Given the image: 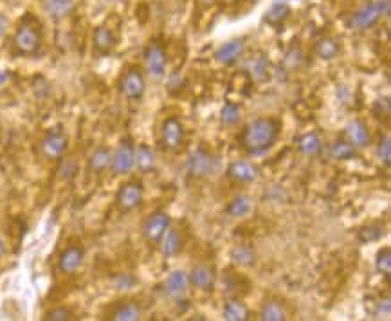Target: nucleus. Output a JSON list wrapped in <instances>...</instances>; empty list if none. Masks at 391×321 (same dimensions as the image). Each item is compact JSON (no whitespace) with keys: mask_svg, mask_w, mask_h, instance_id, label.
I'll list each match as a JSON object with an SVG mask.
<instances>
[{"mask_svg":"<svg viewBox=\"0 0 391 321\" xmlns=\"http://www.w3.org/2000/svg\"><path fill=\"white\" fill-rule=\"evenodd\" d=\"M44 320H47V321H71V320H76V314H74L73 309H69V307H56V309H51L49 312H45Z\"/></svg>","mask_w":391,"mask_h":321,"instance_id":"nucleus-36","label":"nucleus"},{"mask_svg":"<svg viewBox=\"0 0 391 321\" xmlns=\"http://www.w3.org/2000/svg\"><path fill=\"white\" fill-rule=\"evenodd\" d=\"M11 44L20 56H36L44 44V34H42L38 20L31 15L25 16L16 27Z\"/></svg>","mask_w":391,"mask_h":321,"instance_id":"nucleus-2","label":"nucleus"},{"mask_svg":"<svg viewBox=\"0 0 391 321\" xmlns=\"http://www.w3.org/2000/svg\"><path fill=\"white\" fill-rule=\"evenodd\" d=\"M252 208H254V200L249 195H238L227 206V213L231 217H246L251 213Z\"/></svg>","mask_w":391,"mask_h":321,"instance_id":"nucleus-30","label":"nucleus"},{"mask_svg":"<svg viewBox=\"0 0 391 321\" xmlns=\"http://www.w3.org/2000/svg\"><path fill=\"white\" fill-rule=\"evenodd\" d=\"M143 58H145L146 73H148L150 78H165L166 67H168V54H166V49L159 42H150L146 45Z\"/></svg>","mask_w":391,"mask_h":321,"instance_id":"nucleus-6","label":"nucleus"},{"mask_svg":"<svg viewBox=\"0 0 391 321\" xmlns=\"http://www.w3.org/2000/svg\"><path fill=\"white\" fill-rule=\"evenodd\" d=\"M186 168H188V174L191 177L204 179V177H209L217 171L218 159L215 157V154H211L206 148H197L189 154L188 160H186Z\"/></svg>","mask_w":391,"mask_h":321,"instance_id":"nucleus-4","label":"nucleus"},{"mask_svg":"<svg viewBox=\"0 0 391 321\" xmlns=\"http://www.w3.org/2000/svg\"><path fill=\"white\" fill-rule=\"evenodd\" d=\"M276 2H285V4H287V2H289V0H276Z\"/></svg>","mask_w":391,"mask_h":321,"instance_id":"nucleus-45","label":"nucleus"},{"mask_svg":"<svg viewBox=\"0 0 391 321\" xmlns=\"http://www.w3.org/2000/svg\"><path fill=\"white\" fill-rule=\"evenodd\" d=\"M375 269L381 274H384V278H390L391 274V249L382 248L379 249V253L375 257Z\"/></svg>","mask_w":391,"mask_h":321,"instance_id":"nucleus-35","label":"nucleus"},{"mask_svg":"<svg viewBox=\"0 0 391 321\" xmlns=\"http://www.w3.org/2000/svg\"><path fill=\"white\" fill-rule=\"evenodd\" d=\"M290 15V8L285 4V2H276L272 5L271 10L265 13V22L272 27H281V25L285 24V20L289 19Z\"/></svg>","mask_w":391,"mask_h":321,"instance_id":"nucleus-31","label":"nucleus"},{"mask_svg":"<svg viewBox=\"0 0 391 321\" xmlns=\"http://www.w3.org/2000/svg\"><path fill=\"white\" fill-rule=\"evenodd\" d=\"M143 199H145V188H143V185H141L139 180H128L117 191L116 206L119 208V211L128 213V211H134L136 208H139L143 204Z\"/></svg>","mask_w":391,"mask_h":321,"instance_id":"nucleus-8","label":"nucleus"},{"mask_svg":"<svg viewBox=\"0 0 391 321\" xmlns=\"http://www.w3.org/2000/svg\"><path fill=\"white\" fill-rule=\"evenodd\" d=\"M60 174H62V179L69 180L73 179L74 176H76V163L74 160H69L65 159L62 163V168H60Z\"/></svg>","mask_w":391,"mask_h":321,"instance_id":"nucleus-40","label":"nucleus"},{"mask_svg":"<svg viewBox=\"0 0 391 321\" xmlns=\"http://www.w3.org/2000/svg\"><path fill=\"white\" fill-rule=\"evenodd\" d=\"M280 132L281 123L276 117H258L244 127L240 134V145L247 154L260 156L274 146Z\"/></svg>","mask_w":391,"mask_h":321,"instance_id":"nucleus-1","label":"nucleus"},{"mask_svg":"<svg viewBox=\"0 0 391 321\" xmlns=\"http://www.w3.org/2000/svg\"><path fill=\"white\" fill-rule=\"evenodd\" d=\"M110 168L116 176H126L136 168V146L130 137L121 139L116 150L112 152Z\"/></svg>","mask_w":391,"mask_h":321,"instance_id":"nucleus-5","label":"nucleus"},{"mask_svg":"<svg viewBox=\"0 0 391 321\" xmlns=\"http://www.w3.org/2000/svg\"><path fill=\"white\" fill-rule=\"evenodd\" d=\"M117 44L116 33L114 29H110L108 25H99L96 27L94 34H92V45H94V51H96L99 56H106L114 51Z\"/></svg>","mask_w":391,"mask_h":321,"instance_id":"nucleus-15","label":"nucleus"},{"mask_svg":"<svg viewBox=\"0 0 391 321\" xmlns=\"http://www.w3.org/2000/svg\"><path fill=\"white\" fill-rule=\"evenodd\" d=\"M188 285H189L188 274L177 269V271H174V273H169L168 280H166V283H165V291L168 292L171 298H180L186 294Z\"/></svg>","mask_w":391,"mask_h":321,"instance_id":"nucleus-19","label":"nucleus"},{"mask_svg":"<svg viewBox=\"0 0 391 321\" xmlns=\"http://www.w3.org/2000/svg\"><path fill=\"white\" fill-rule=\"evenodd\" d=\"M188 280L193 287L200 289V291L211 292L215 289V283H217V271H215L213 265L200 263V265H195L191 269V273L188 274Z\"/></svg>","mask_w":391,"mask_h":321,"instance_id":"nucleus-13","label":"nucleus"},{"mask_svg":"<svg viewBox=\"0 0 391 321\" xmlns=\"http://www.w3.org/2000/svg\"><path fill=\"white\" fill-rule=\"evenodd\" d=\"M344 130H346L348 141L352 143L355 148H364V146H368L372 143L370 130H368L366 125L362 121H359V119H353V121L348 123Z\"/></svg>","mask_w":391,"mask_h":321,"instance_id":"nucleus-17","label":"nucleus"},{"mask_svg":"<svg viewBox=\"0 0 391 321\" xmlns=\"http://www.w3.org/2000/svg\"><path fill=\"white\" fill-rule=\"evenodd\" d=\"M8 76H10V74L5 73V71H0V85H2V83H4L5 80H8Z\"/></svg>","mask_w":391,"mask_h":321,"instance_id":"nucleus-43","label":"nucleus"},{"mask_svg":"<svg viewBox=\"0 0 391 321\" xmlns=\"http://www.w3.org/2000/svg\"><path fill=\"white\" fill-rule=\"evenodd\" d=\"M244 54H246V44H244V40L235 38L229 40V42H226V44L217 49L215 60L222 65H235L238 60L244 58Z\"/></svg>","mask_w":391,"mask_h":321,"instance_id":"nucleus-14","label":"nucleus"},{"mask_svg":"<svg viewBox=\"0 0 391 321\" xmlns=\"http://www.w3.org/2000/svg\"><path fill=\"white\" fill-rule=\"evenodd\" d=\"M69 148V137L62 127H54L42 137L40 141V150L44 154V157L51 160L62 159L65 156V152Z\"/></svg>","mask_w":391,"mask_h":321,"instance_id":"nucleus-7","label":"nucleus"},{"mask_svg":"<svg viewBox=\"0 0 391 321\" xmlns=\"http://www.w3.org/2000/svg\"><path fill=\"white\" fill-rule=\"evenodd\" d=\"M5 31H8V19L0 13V38L4 36Z\"/></svg>","mask_w":391,"mask_h":321,"instance_id":"nucleus-41","label":"nucleus"},{"mask_svg":"<svg viewBox=\"0 0 391 321\" xmlns=\"http://www.w3.org/2000/svg\"><path fill=\"white\" fill-rule=\"evenodd\" d=\"M224 320L227 321H246L249 320V309L240 300H229L224 305Z\"/></svg>","mask_w":391,"mask_h":321,"instance_id":"nucleus-29","label":"nucleus"},{"mask_svg":"<svg viewBox=\"0 0 391 321\" xmlns=\"http://www.w3.org/2000/svg\"><path fill=\"white\" fill-rule=\"evenodd\" d=\"M240 117H241V110H240V107H238L237 103L227 102L226 105L222 107L220 119H222V123L224 125H227V127H235V125L240 121Z\"/></svg>","mask_w":391,"mask_h":321,"instance_id":"nucleus-34","label":"nucleus"},{"mask_svg":"<svg viewBox=\"0 0 391 321\" xmlns=\"http://www.w3.org/2000/svg\"><path fill=\"white\" fill-rule=\"evenodd\" d=\"M303 62H305L303 49H301V45L298 44V42H294V44L287 49L285 56H283V65H285L289 71H296V69L301 67Z\"/></svg>","mask_w":391,"mask_h":321,"instance_id":"nucleus-32","label":"nucleus"},{"mask_svg":"<svg viewBox=\"0 0 391 321\" xmlns=\"http://www.w3.org/2000/svg\"><path fill=\"white\" fill-rule=\"evenodd\" d=\"M119 93L126 97V99H141L143 94L146 91V83H145V76L141 73L139 67H128L125 73L121 74L119 83Z\"/></svg>","mask_w":391,"mask_h":321,"instance_id":"nucleus-9","label":"nucleus"},{"mask_svg":"<svg viewBox=\"0 0 391 321\" xmlns=\"http://www.w3.org/2000/svg\"><path fill=\"white\" fill-rule=\"evenodd\" d=\"M5 251H8V249H5V243H4V240H2V237H0V258L4 257Z\"/></svg>","mask_w":391,"mask_h":321,"instance_id":"nucleus-42","label":"nucleus"},{"mask_svg":"<svg viewBox=\"0 0 391 321\" xmlns=\"http://www.w3.org/2000/svg\"><path fill=\"white\" fill-rule=\"evenodd\" d=\"M231 260L237 263V265H240V268H251L256 262L254 249H252L251 246H246V243L235 246V248L231 249Z\"/></svg>","mask_w":391,"mask_h":321,"instance_id":"nucleus-28","label":"nucleus"},{"mask_svg":"<svg viewBox=\"0 0 391 321\" xmlns=\"http://www.w3.org/2000/svg\"><path fill=\"white\" fill-rule=\"evenodd\" d=\"M316 54L321 60H333L341 53V42L333 36H323L316 42Z\"/></svg>","mask_w":391,"mask_h":321,"instance_id":"nucleus-25","label":"nucleus"},{"mask_svg":"<svg viewBox=\"0 0 391 321\" xmlns=\"http://www.w3.org/2000/svg\"><path fill=\"white\" fill-rule=\"evenodd\" d=\"M246 69L252 80L261 82V80L267 78V73H269V60L265 58V54L258 53L247 60Z\"/></svg>","mask_w":391,"mask_h":321,"instance_id":"nucleus-23","label":"nucleus"},{"mask_svg":"<svg viewBox=\"0 0 391 321\" xmlns=\"http://www.w3.org/2000/svg\"><path fill=\"white\" fill-rule=\"evenodd\" d=\"M169 228V217L166 211H155L146 219L145 226H143V235L150 243L161 242L163 235L168 231Z\"/></svg>","mask_w":391,"mask_h":321,"instance_id":"nucleus-11","label":"nucleus"},{"mask_svg":"<svg viewBox=\"0 0 391 321\" xmlns=\"http://www.w3.org/2000/svg\"><path fill=\"white\" fill-rule=\"evenodd\" d=\"M202 2L206 5H213V4H215V2H217V0H202Z\"/></svg>","mask_w":391,"mask_h":321,"instance_id":"nucleus-44","label":"nucleus"},{"mask_svg":"<svg viewBox=\"0 0 391 321\" xmlns=\"http://www.w3.org/2000/svg\"><path fill=\"white\" fill-rule=\"evenodd\" d=\"M143 316V309L137 302H121L110 314V320L116 321H137Z\"/></svg>","mask_w":391,"mask_h":321,"instance_id":"nucleus-20","label":"nucleus"},{"mask_svg":"<svg viewBox=\"0 0 391 321\" xmlns=\"http://www.w3.org/2000/svg\"><path fill=\"white\" fill-rule=\"evenodd\" d=\"M184 139H186V130L180 119L177 117H168L163 121L161 127V145L168 152H177L182 148Z\"/></svg>","mask_w":391,"mask_h":321,"instance_id":"nucleus-10","label":"nucleus"},{"mask_svg":"<svg viewBox=\"0 0 391 321\" xmlns=\"http://www.w3.org/2000/svg\"><path fill=\"white\" fill-rule=\"evenodd\" d=\"M289 318L287 314L285 307L281 305L280 302H274V300H269L261 305L260 311V320L263 321H285Z\"/></svg>","mask_w":391,"mask_h":321,"instance_id":"nucleus-27","label":"nucleus"},{"mask_svg":"<svg viewBox=\"0 0 391 321\" xmlns=\"http://www.w3.org/2000/svg\"><path fill=\"white\" fill-rule=\"evenodd\" d=\"M357 156V148L348 139H337L330 145V157L335 160H350Z\"/></svg>","mask_w":391,"mask_h":321,"instance_id":"nucleus-26","label":"nucleus"},{"mask_svg":"<svg viewBox=\"0 0 391 321\" xmlns=\"http://www.w3.org/2000/svg\"><path fill=\"white\" fill-rule=\"evenodd\" d=\"M83 260H85V249L78 243H73V246L63 249L62 254H60L58 269L63 274H73L82 268Z\"/></svg>","mask_w":391,"mask_h":321,"instance_id":"nucleus-12","label":"nucleus"},{"mask_svg":"<svg viewBox=\"0 0 391 321\" xmlns=\"http://www.w3.org/2000/svg\"><path fill=\"white\" fill-rule=\"evenodd\" d=\"M163 254L165 257H177V254L182 251L184 248V239H182V233H180L179 229H169L163 235Z\"/></svg>","mask_w":391,"mask_h":321,"instance_id":"nucleus-21","label":"nucleus"},{"mask_svg":"<svg viewBox=\"0 0 391 321\" xmlns=\"http://www.w3.org/2000/svg\"><path fill=\"white\" fill-rule=\"evenodd\" d=\"M377 156L381 159V163H384V166H390L391 160V141L390 136H384V139H381L379 146H377Z\"/></svg>","mask_w":391,"mask_h":321,"instance_id":"nucleus-39","label":"nucleus"},{"mask_svg":"<svg viewBox=\"0 0 391 321\" xmlns=\"http://www.w3.org/2000/svg\"><path fill=\"white\" fill-rule=\"evenodd\" d=\"M137 283L136 276H132L130 273H121V274H116L114 276V280H112V285H114V289L116 291H130L134 285Z\"/></svg>","mask_w":391,"mask_h":321,"instance_id":"nucleus-37","label":"nucleus"},{"mask_svg":"<svg viewBox=\"0 0 391 321\" xmlns=\"http://www.w3.org/2000/svg\"><path fill=\"white\" fill-rule=\"evenodd\" d=\"M381 237H384V226L381 224L368 226V228H364L361 233H359V239H361L362 242H373V240H379Z\"/></svg>","mask_w":391,"mask_h":321,"instance_id":"nucleus-38","label":"nucleus"},{"mask_svg":"<svg viewBox=\"0 0 391 321\" xmlns=\"http://www.w3.org/2000/svg\"><path fill=\"white\" fill-rule=\"evenodd\" d=\"M298 145H300V150L303 152L305 156H316V154L321 152V146H323L321 145V139H319L318 134H314V132L305 134Z\"/></svg>","mask_w":391,"mask_h":321,"instance_id":"nucleus-33","label":"nucleus"},{"mask_svg":"<svg viewBox=\"0 0 391 321\" xmlns=\"http://www.w3.org/2000/svg\"><path fill=\"white\" fill-rule=\"evenodd\" d=\"M227 176L235 182L240 185H251L258 179V168L247 160H235L229 168H227Z\"/></svg>","mask_w":391,"mask_h":321,"instance_id":"nucleus-16","label":"nucleus"},{"mask_svg":"<svg viewBox=\"0 0 391 321\" xmlns=\"http://www.w3.org/2000/svg\"><path fill=\"white\" fill-rule=\"evenodd\" d=\"M155 165H157V157H155V152L152 150L148 145H139L136 148V168L143 174H148V171L155 170Z\"/></svg>","mask_w":391,"mask_h":321,"instance_id":"nucleus-24","label":"nucleus"},{"mask_svg":"<svg viewBox=\"0 0 391 321\" xmlns=\"http://www.w3.org/2000/svg\"><path fill=\"white\" fill-rule=\"evenodd\" d=\"M110 163H112V152L110 148H106V146H97L96 150L92 152L91 157H88V170L92 174H103L105 170L110 168Z\"/></svg>","mask_w":391,"mask_h":321,"instance_id":"nucleus-18","label":"nucleus"},{"mask_svg":"<svg viewBox=\"0 0 391 321\" xmlns=\"http://www.w3.org/2000/svg\"><path fill=\"white\" fill-rule=\"evenodd\" d=\"M44 10L51 19L63 20L74 11V0H45Z\"/></svg>","mask_w":391,"mask_h":321,"instance_id":"nucleus-22","label":"nucleus"},{"mask_svg":"<svg viewBox=\"0 0 391 321\" xmlns=\"http://www.w3.org/2000/svg\"><path fill=\"white\" fill-rule=\"evenodd\" d=\"M391 13L390 0H370L362 4L352 16H350V27L357 31L372 29L382 19H388Z\"/></svg>","mask_w":391,"mask_h":321,"instance_id":"nucleus-3","label":"nucleus"}]
</instances>
